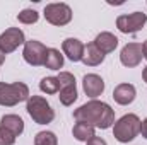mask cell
Returning a JSON list of instances; mask_svg holds the SVG:
<instances>
[{
	"mask_svg": "<svg viewBox=\"0 0 147 145\" xmlns=\"http://www.w3.org/2000/svg\"><path fill=\"white\" fill-rule=\"evenodd\" d=\"M74 118L77 121L89 123L94 128H101V130H108L115 125V111L108 103L98 99H91L89 103L77 108L74 111Z\"/></svg>",
	"mask_w": 147,
	"mask_h": 145,
	"instance_id": "obj_1",
	"label": "cell"
},
{
	"mask_svg": "<svg viewBox=\"0 0 147 145\" xmlns=\"http://www.w3.org/2000/svg\"><path fill=\"white\" fill-rule=\"evenodd\" d=\"M140 133V119L137 114L128 113L123 114L118 121H115L113 125V137L120 142V144H128L132 142L137 135Z\"/></svg>",
	"mask_w": 147,
	"mask_h": 145,
	"instance_id": "obj_2",
	"label": "cell"
},
{
	"mask_svg": "<svg viewBox=\"0 0 147 145\" xmlns=\"http://www.w3.org/2000/svg\"><path fill=\"white\" fill-rule=\"evenodd\" d=\"M26 111L38 125H48L55 119V111L43 96H29L26 101Z\"/></svg>",
	"mask_w": 147,
	"mask_h": 145,
	"instance_id": "obj_3",
	"label": "cell"
},
{
	"mask_svg": "<svg viewBox=\"0 0 147 145\" xmlns=\"http://www.w3.org/2000/svg\"><path fill=\"white\" fill-rule=\"evenodd\" d=\"M29 99V87L24 82H0V106H16Z\"/></svg>",
	"mask_w": 147,
	"mask_h": 145,
	"instance_id": "obj_4",
	"label": "cell"
},
{
	"mask_svg": "<svg viewBox=\"0 0 147 145\" xmlns=\"http://www.w3.org/2000/svg\"><path fill=\"white\" fill-rule=\"evenodd\" d=\"M43 15L45 19L53 24V26H67L70 21H72V9L60 2V3H48L43 10Z\"/></svg>",
	"mask_w": 147,
	"mask_h": 145,
	"instance_id": "obj_5",
	"label": "cell"
},
{
	"mask_svg": "<svg viewBox=\"0 0 147 145\" xmlns=\"http://www.w3.org/2000/svg\"><path fill=\"white\" fill-rule=\"evenodd\" d=\"M147 22V14L144 12H134L127 15H118L116 17V28L123 34H134L139 33Z\"/></svg>",
	"mask_w": 147,
	"mask_h": 145,
	"instance_id": "obj_6",
	"label": "cell"
},
{
	"mask_svg": "<svg viewBox=\"0 0 147 145\" xmlns=\"http://www.w3.org/2000/svg\"><path fill=\"white\" fill-rule=\"evenodd\" d=\"M48 48L36 39L26 41L24 43V50H22V58L26 63H29L31 67H41L45 65V56H46Z\"/></svg>",
	"mask_w": 147,
	"mask_h": 145,
	"instance_id": "obj_7",
	"label": "cell"
},
{
	"mask_svg": "<svg viewBox=\"0 0 147 145\" xmlns=\"http://www.w3.org/2000/svg\"><path fill=\"white\" fill-rule=\"evenodd\" d=\"M24 43H26V38H24L22 29H19V28H9L0 34V50L5 55L16 51Z\"/></svg>",
	"mask_w": 147,
	"mask_h": 145,
	"instance_id": "obj_8",
	"label": "cell"
},
{
	"mask_svg": "<svg viewBox=\"0 0 147 145\" xmlns=\"http://www.w3.org/2000/svg\"><path fill=\"white\" fill-rule=\"evenodd\" d=\"M142 58H144V53H142L140 43H127L120 51V62H121V65H125L128 68L137 67L142 62Z\"/></svg>",
	"mask_w": 147,
	"mask_h": 145,
	"instance_id": "obj_9",
	"label": "cell"
},
{
	"mask_svg": "<svg viewBox=\"0 0 147 145\" xmlns=\"http://www.w3.org/2000/svg\"><path fill=\"white\" fill-rule=\"evenodd\" d=\"M82 89L87 97L96 99L105 92V80L98 73H87L82 79Z\"/></svg>",
	"mask_w": 147,
	"mask_h": 145,
	"instance_id": "obj_10",
	"label": "cell"
},
{
	"mask_svg": "<svg viewBox=\"0 0 147 145\" xmlns=\"http://www.w3.org/2000/svg\"><path fill=\"white\" fill-rule=\"evenodd\" d=\"M84 48H86V44H84L80 39H77V38H67V39L62 43L63 55H65L70 62H82Z\"/></svg>",
	"mask_w": 147,
	"mask_h": 145,
	"instance_id": "obj_11",
	"label": "cell"
},
{
	"mask_svg": "<svg viewBox=\"0 0 147 145\" xmlns=\"http://www.w3.org/2000/svg\"><path fill=\"white\" fill-rule=\"evenodd\" d=\"M137 91L132 84H118L113 91V99L115 103H118L120 106H128L135 101Z\"/></svg>",
	"mask_w": 147,
	"mask_h": 145,
	"instance_id": "obj_12",
	"label": "cell"
},
{
	"mask_svg": "<svg viewBox=\"0 0 147 145\" xmlns=\"http://www.w3.org/2000/svg\"><path fill=\"white\" fill-rule=\"evenodd\" d=\"M92 43L96 44V48H98L103 55H106V53H111V51L116 50V46H118V38L115 36V34H111V33H108V31H105V33H99Z\"/></svg>",
	"mask_w": 147,
	"mask_h": 145,
	"instance_id": "obj_13",
	"label": "cell"
},
{
	"mask_svg": "<svg viewBox=\"0 0 147 145\" xmlns=\"http://www.w3.org/2000/svg\"><path fill=\"white\" fill-rule=\"evenodd\" d=\"M105 56H106V55H103V53L96 48L94 43H89V44H86V48H84L82 62H84V65H87V67H98V65H101V63L105 62Z\"/></svg>",
	"mask_w": 147,
	"mask_h": 145,
	"instance_id": "obj_14",
	"label": "cell"
},
{
	"mask_svg": "<svg viewBox=\"0 0 147 145\" xmlns=\"http://www.w3.org/2000/svg\"><path fill=\"white\" fill-rule=\"evenodd\" d=\"M0 126L9 130L10 133H14L16 137H19L22 132H24V121L21 116L17 114H3L2 119H0Z\"/></svg>",
	"mask_w": 147,
	"mask_h": 145,
	"instance_id": "obj_15",
	"label": "cell"
},
{
	"mask_svg": "<svg viewBox=\"0 0 147 145\" xmlns=\"http://www.w3.org/2000/svg\"><path fill=\"white\" fill-rule=\"evenodd\" d=\"M72 135H74V138L79 140V142H87L89 138H92L96 135V128L92 125H89V123L77 121L72 128Z\"/></svg>",
	"mask_w": 147,
	"mask_h": 145,
	"instance_id": "obj_16",
	"label": "cell"
},
{
	"mask_svg": "<svg viewBox=\"0 0 147 145\" xmlns=\"http://www.w3.org/2000/svg\"><path fill=\"white\" fill-rule=\"evenodd\" d=\"M50 70H60L63 67V55L60 53V50L57 48H48L46 56H45V65Z\"/></svg>",
	"mask_w": 147,
	"mask_h": 145,
	"instance_id": "obj_17",
	"label": "cell"
},
{
	"mask_svg": "<svg viewBox=\"0 0 147 145\" xmlns=\"http://www.w3.org/2000/svg\"><path fill=\"white\" fill-rule=\"evenodd\" d=\"M77 87H75V84H70V85H63V87H60V103L63 104V106H72L74 103L77 101Z\"/></svg>",
	"mask_w": 147,
	"mask_h": 145,
	"instance_id": "obj_18",
	"label": "cell"
},
{
	"mask_svg": "<svg viewBox=\"0 0 147 145\" xmlns=\"http://www.w3.org/2000/svg\"><path fill=\"white\" fill-rule=\"evenodd\" d=\"M39 91L45 94H57L60 92V82L57 77H45L39 82Z\"/></svg>",
	"mask_w": 147,
	"mask_h": 145,
	"instance_id": "obj_19",
	"label": "cell"
},
{
	"mask_svg": "<svg viewBox=\"0 0 147 145\" xmlns=\"http://www.w3.org/2000/svg\"><path fill=\"white\" fill-rule=\"evenodd\" d=\"M34 145H58V138L53 132H38L34 137Z\"/></svg>",
	"mask_w": 147,
	"mask_h": 145,
	"instance_id": "obj_20",
	"label": "cell"
},
{
	"mask_svg": "<svg viewBox=\"0 0 147 145\" xmlns=\"http://www.w3.org/2000/svg\"><path fill=\"white\" fill-rule=\"evenodd\" d=\"M38 19H39V14L34 9H24L17 14V21L22 24H36Z\"/></svg>",
	"mask_w": 147,
	"mask_h": 145,
	"instance_id": "obj_21",
	"label": "cell"
},
{
	"mask_svg": "<svg viewBox=\"0 0 147 145\" xmlns=\"http://www.w3.org/2000/svg\"><path fill=\"white\" fill-rule=\"evenodd\" d=\"M16 138L17 137L14 133H10L9 130L0 126V145H14L16 144Z\"/></svg>",
	"mask_w": 147,
	"mask_h": 145,
	"instance_id": "obj_22",
	"label": "cell"
},
{
	"mask_svg": "<svg viewBox=\"0 0 147 145\" xmlns=\"http://www.w3.org/2000/svg\"><path fill=\"white\" fill-rule=\"evenodd\" d=\"M57 79H58V82H60V87H63V85H70V84H75V77H74L70 72H60Z\"/></svg>",
	"mask_w": 147,
	"mask_h": 145,
	"instance_id": "obj_23",
	"label": "cell"
},
{
	"mask_svg": "<svg viewBox=\"0 0 147 145\" xmlns=\"http://www.w3.org/2000/svg\"><path fill=\"white\" fill-rule=\"evenodd\" d=\"M86 145H108L106 144V140L105 138H101V137H92V138H89L87 142H86Z\"/></svg>",
	"mask_w": 147,
	"mask_h": 145,
	"instance_id": "obj_24",
	"label": "cell"
},
{
	"mask_svg": "<svg viewBox=\"0 0 147 145\" xmlns=\"http://www.w3.org/2000/svg\"><path fill=\"white\" fill-rule=\"evenodd\" d=\"M140 133H142L144 138H147V118L144 121H140Z\"/></svg>",
	"mask_w": 147,
	"mask_h": 145,
	"instance_id": "obj_25",
	"label": "cell"
},
{
	"mask_svg": "<svg viewBox=\"0 0 147 145\" xmlns=\"http://www.w3.org/2000/svg\"><path fill=\"white\" fill-rule=\"evenodd\" d=\"M142 53H144V58L147 60V39L142 43Z\"/></svg>",
	"mask_w": 147,
	"mask_h": 145,
	"instance_id": "obj_26",
	"label": "cell"
},
{
	"mask_svg": "<svg viewBox=\"0 0 147 145\" xmlns=\"http://www.w3.org/2000/svg\"><path fill=\"white\" fill-rule=\"evenodd\" d=\"M3 62H5V53H3V51L0 50V65H2Z\"/></svg>",
	"mask_w": 147,
	"mask_h": 145,
	"instance_id": "obj_27",
	"label": "cell"
},
{
	"mask_svg": "<svg viewBox=\"0 0 147 145\" xmlns=\"http://www.w3.org/2000/svg\"><path fill=\"white\" fill-rule=\"evenodd\" d=\"M142 79H144V82H147V67L142 70Z\"/></svg>",
	"mask_w": 147,
	"mask_h": 145,
	"instance_id": "obj_28",
	"label": "cell"
}]
</instances>
